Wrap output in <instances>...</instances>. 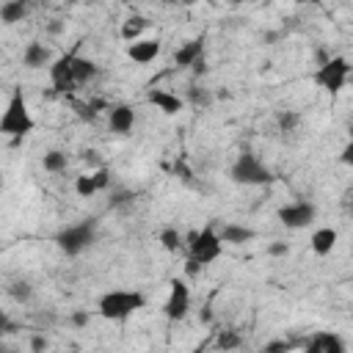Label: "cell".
Instances as JSON below:
<instances>
[{
	"instance_id": "obj_13",
	"label": "cell",
	"mask_w": 353,
	"mask_h": 353,
	"mask_svg": "<svg viewBox=\"0 0 353 353\" xmlns=\"http://www.w3.org/2000/svg\"><path fill=\"white\" fill-rule=\"evenodd\" d=\"M309 353H345V339L334 331H317L303 345Z\"/></svg>"
},
{
	"instance_id": "obj_3",
	"label": "cell",
	"mask_w": 353,
	"mask_h": 353,
	"mask_svg": "<svg viewBox=\"0 0 353 353\" xmlns=\"http://www.w3.org/2000/svg\"><path fill=\"white\" fill-rule=\"evenodd\" d=\"M94 240H97V218H83V221H77V223L63 226V229L55 234V245H58L66 256L83 254L88 245H94Z\"/></svg>"
},
{
	"instance_id": "obj_25",
	"label": "cell",
	"mask_w": 353,
	"mask_h": 353,
	"mask_svg": "<svg viewBox=\"0 0 353 353\" xmlns=\"http://www.w3.org/2000/svg\"><path fill=\"white\" fill-rule=\"evenodd\" d=\"M185 102H190L193 108H207L212 102V94L207 88H201V85H190L185 91Z\"/></svg>"
},
{
	"instance_id": "obj_41",
	"label": "cell",
	"mask_w": 353,
	"mask_h": 353,
	"mask_svg": "<svg viewBox=\"0 0 353 353\" xmlns=\"http://www.w3.org/2000/svg\"><path fill=\"white\" fill-rule=\"evenodd\" d=\"M190 3H196V0H185V3H182V6H190Z\"/></svg>"
},
{
	"instance_id": "obj_5",
	"label": "cell",
	"mask_w": 353,
	"mask_h": 353,
	"mask_svg": "<svg viewBox=\"0 0 353 353\" xmlns=\"http://www.w3.org/2000/svg\"><path fill=\"white\" fill-rule=\"evenodd\" d=\"M229 179L234 185H268L273 179L270 168L254 154V152H243L237 154V160L229 168Z\"/></svg>"
},
{
	"instance_id": "obj_17",
	"label": "cell",
	"mask_w": 353,
	"mask_h": 353,
	"mask_svg": "<svg viewBox=\"0 0 353 353\" xmlns=\"http://www.w3.org/2000/svg\"><path fill=\"white\" fill-rule=\"evenodd\" d=\"M218 234H221L223 245H243V243L254 240V229L251 226H243V223H223Z\"/></svg>"
},
{
	"instance_id": "obj_42",
	"label": "cell",
	"mask_w": 353,
	"mask_h": 353,
	"mask_svg": "<svg viewBox=\"0 0 353 353\" xmlns=\"http://www.w3.org/2000/svg\"><path fill=\"white\" fill-rule=\"evenodd\" d=\"M66 3H80V0H66Z\"/></svg>"
},
{
	"instance_id": "obj_28",
	"label": "cell",
	"mask_w": 353,
	"mask_h": 353,
	"mask_svg": "<svg viewBox=\"0 0 353 353\" xmlns=\"http://www.w3.org/2000/svg\"><path fill=\"white\" fill-rule=\"evenodd\" d=\"M215 345H218L221 350H237V347H243V339H240L234 331H221L218 339H215Z\"/></svg>"
},
{
	"instance_id": "obj_11",
	"label": "cell",
	"mask_w": 353,
	"mask_h": 353,
	"mask_svg": "<svg viewBox=\"0 0 353 353\" xmlns=\"http://www.w3.org/2000/svg\"><path fill=\"white\" fill-rule=\"evenodd\" d=\"M204 44H207L204 36L188 39V41L174 52V66H176V69H193V66L201 61V55H204Z\"/></svg>"
},
{
	"instance_id": "obj_27",
	"label": "cell",
	"mask_w": 353,
	"mask_h": 353,
	"mask_svg": "<svg viewBox=\"0 0 353 353\" xmlns=\"http://www.w3.org/2000/svg\"><path fill=\"white\" fill-rule=\"evenodd\" d=\"M8 295L17 301V303H28L33 298V287L28 281H11L8 284Z\"/></svg>"
},
{
	"instance_id": "obj_2",
	"label": "cell",
	"mask_w": 353,
	"mask_h": 353,
	"mask_svg": "<svg viewBox=\"0 0 353 353\" xmlns=\"http://www.w3.org/2000/svg\"><path fill=\"white\" fill-rule=\"evenodd\" d=\"M33 127H36V121H33V116H30L28 105H25L22 91L17 88V91L11 94V99H8L6 110H3L0 132H3V135H8V138H25V135H30V132H33Z\"/></svg>"
},
{
	"instance_id": "obj_22",
	"label": "cell",
	"mask_w": 353,
	"mask_h": 353,
	"mask_svg": "<svg viewBox=\"0 0 353 353\" xmlns=\"http://www.w3.org/2000/svg\"><path fill=\"white\" fill-rule=\"evenodd\" d=\"M146 28H149V19L141 17V14H132V17H127L124 25H121V39H124V41H138V36H141Z\"/></svg>"
},
{
	"instance_id": "obj_39",
	"label": "cell",
	"mask_w": 353,
	"mask_h": 353,
	"mask_svg": "<svg viewBox=\"0 0 353 353\" xmlns=\"http://www.w3.org/2000/svg\"><path fill=\"white\" fill-rule=\"evenodd\" d=\"M160 3H163V6H182L185 0H160Z\"/></svg>"
},
{
	"instance_id": "obj_24",
	"label": "cell",
	"mask_w": 353,
	"mask_h": 353,
	"mask_svg": "<svg viewBox=\"0 0 353 353\" xmlns=\"http://www.w3.org/2000/svg\"><path fill=\"white\" fill-rule=\"evenodd\" d=\"M74 193H77L80 199H91L94 193H99V188H97V179H94V174H80V176L74 179Z\"/></svg>"
},
{
	"instance_id": "obj_18",
	"label": "cell",
	"mask_w": 353,
	"mask_h": 353,
	"mask_svg": "<svg viewBox=\"0 0 353 353\" xmlns=\"http://www.w3.org/2000/svg\"><path fill=\"white\" fill-rule=\"evenodd\" d=\"M157 243H160L163 251H168V254H179L182 248H188V240L182 237V232H179L176 226H165V229H160Z\"/></svg>"
},
{
	"instance_id": "obj_7",
	"label": "cell",
	"mask_w": 353,
	"mask_h": 353,
	"mask_svg": "<svg viewBox=\"0 0 353 353\" xmlns=\"http://www.w3.org/2000/svg\"><path fill=\"white\" fill-rule=\"evenodd\" d=\"M168 287H171V290H168V298H165V303H163V314H165V320L179 323V320H185L188 312H190V287H188L182 279H171Z\"/></svg>"
},
{
	"instance_id": "obj_44",
	"label": "cell",
	"mask_w": 353,
	"mask_h": 353,
	"mask_svg": "<svg viewBox=\"0 0 353 353\" xmlns=\"http://www.w3.org/2000/svg\"><path fill=\"white\" fill-rule=\"evenodd\" d=\"M124 3H130V0H124Z\"/></svg>"
},
{
	"instance_id": "obj_20",
	"label": "cell",
	"mask_w": 353,
	"mask_h": 353,
	"mask_svg": "<svg viewBox=\"0 0 353 353\" xmlns=\"http://www.w3.org/2000/svg\"><path fill=\"white\" fill-rule=\"evenodd\" d=\"M28 17V3H19V0H3L0 6V19L3 25H17Z\"/></svg>"
},
{
	"instance_id": "obj_14",
	"label": "cell",
	"mask_w": 353,
	"mask_h": 353,
	"mask_svg": "<svg viewBox=\"0 0 353 353\" xmlns=\"http://www.w3.org/2000/svg\"><path fill=\"white\" fill-rule=\"evenodd\" d=\"M160 50H163L160 39H138V41L127 44V58L135 63H152L160 55Z\"/></svg>"
},
{
	"instance_id": "obj_1",
	"label": "cell",
	"mask_w": 353,
	"mask_h": 353,
	"mask_svg": "<svg viewBox=\"0 0 353 353\" xmlns=\"http://www.w3.org/2000/svg\"><path fill=\"white\" fill-rule=\"evenodd\" d=\"M146 306V298L143 292H135V290H110L99 298L97 303V312L99 317L105 320H113V323H124L130 314H135L138 309Z\"/></svg>"
},
{
	"instance_id": "obj_33",
	"label": "cell",
	"mask_w": 353,
	"mask_h": 353,
	"mask_svg": "<svg viewBox=\"0 0 353 353\" xmlns=\"http://www.w3.org/2000/svg\"><path fill=\"white\" fill-rule=\"evenodd\" d=\"M268 254H270V256H287V254H290V245L281 243V240H276V243L268 248Z\"/></svg>"
},
{
	"instance_id": "obj_43",
	"label": "cell",
	"mask_w": 353,
	"mask_h": 353,
	"mask_svg": "<svg viewBox=\"0 0 353 353\" xmlns=\"http://www.w3.org/2000/svg\"><path fill=\"white\" fill-rule=\"evenodd\" d=\"M19 3H30V0H19Z\"/></svg>"
},
{
	"instance_id": "obj_26",
	"label": "cell",
	"mask_w": 353,
	"mask_h": 353,
	"mask_svg": "<svg viewBox=\"0 0 353 353\" xmlns=\"http://www.w3.org/2000/svg\"><path fill=\"white\" fill-rule=\"evenodd\" d=\"M102 108H108L102 99H91V102H74V110H77V116H80L83 121H94V119H97V113H99Z\"/></svg>"
},
{
	"instance_id": "obj_29",
	"label": "cell",
	"mask_w": 353,
	"mask_h": 353,
	"mask_svg": "<svg viewBox=\"0 0 353 353\" xmlns=\"http://www.w3.org/2000/svg\"><path fill=\"white\" fill-rule=\"evenodd\" d=\"M94 174V179H97V188L99 190H108L110 188V168L108 165H99L97 171H91Z\"/></svg>"
},
{
	"instance_id": "obj_12",
	"label": "cell",
	"mask_w": 353,
	"mask_h": 353,
	"mask_svg": "<svg viewBox=\"0 0 353 353\" xmlns=\"http://www.w3.org/2000/svg\"><path fill=\"white\" fill-rule=\"evenodd\" d=\"M108 124H110V130L116 135H130L132 127H135V110H132V105L119 102V105L108 108Z\"/></svg>"
},
{
	"instance_id": "obj_34",
	"label": "cell",
	"mask_w": 353,
	"mask_h": 353,
	"mask_svg": "<svg viewBox=\"0 0 353 353\" xmlns=\"http://www.w3.org/2000/svg\"><path fill=\"white\" fill-rule=\"evenodd\" d=\"M88 320H91V314H88V312H83V309H77V312L72 314V323H74L77 328H83V325H88Z\"/></svg>"
},
{
	"instance_id": "obj_23",
	"label": "cell",
	"mask_w": 353,
	"mask_h": 353,
	"mask_svg": "<svg viewBox=\"0 0 353 353\" xmlns=\"http://www.w3.org/2000/svg\"><path fill=\"white\" fill-rule=\"evenodd\" d=\"M276 127L281 132H295L301 127V113L298 110H279L276 113Z\"/></svg>"
},
{
	"instance_id": "obj_30",
	"label": "cell",
	"mask_w": 353,
	"mask_h": 353,
	"mask_svg": "<svg viewBox=\"0 0 353 353\" xmlns=\"http://www.w3.org/2000/svg\"><path fill=\"white\" fill-rule=\"evenodd\" d=\"M132 199H135V193H130V190H116V193L110 196V207H124V204H132Z\"/></svg>"
},
{
	"instance_id": "obj_8",
	"label": "cell",
	"mask_w": 353,
	"mask_h": 353,
	"mask_svg": "<svg viewBox=\"0 0 353 353\" xmlns=\"http://www.w3.org/2000/svg\"><path fill=\"white\" fill-rule=\"evenodd\" d=\"M276 218H279V223L287 226V229H303V226L314 223L317 207H314L312 201H290V204L279 207Z\"/></svg>"
},
{
	"instance_id": "obj_31",
	"label": "cell",
	"mask_w": 353,
	"mask_h": 353,
	"mask_svg": "<svg viewBox=\"0 0 353 353\" xmlns=\"http://www.w3.org/2000/svg\"><path fill=\"white\" fill-rule=\"evenodd\" d=\"M339 160H342L345 165H350V168H353V130H350L347 143H345V146H342V152H339Z\"/></svg>"
},
{
	"instance_id": "obj_38",
	"label": "cell",
	"mask_w": 353,
	"mask_h": 353,
	"mask_svg": "<svg viewBox=\"0 0 353 353\" xmlns=\"http://www.w3.org/2000/svg\"><path fill=\"white\" fill-rule=\"evenodd\" d=\"M290 3H295V6H317L320 0H290Z\"/></svg>"
},
{
	"instance_id": "obj_32",
	"label": "cell",
	"mask_w": 353,
	"mask_h": 353,
	"mask_svg": "<svg viewBox=\"0 0 353 353\" xmlns=\"http://www.w3.org/2000/svg\"><path fill=\"white\" fill-rule=\"evenodd\" d=\"M83 163H85V165H97V168H99V165H102V157H99V152H97V149H85V152H83Z\"/></svg>"
},
{
	"instance_id": "obj_16",
	"label": "cell",
	"mask_w": 353,
	"mask_h": 353,
	"mask_svg": "<svg viewBox=\"0 0 353 353\" xmlns=\"http://www.w3.org/2000/svg\"><path fill=\"white\" fill-rule=\"evenodd\" d=\"M336 240H339L336 229H331V226H323V229H314V232H312V237H309V245H312V251H314L317 256H328V254L336 248Z\"/></svg>"
},
{
	"instance_id": "obj_9",
	"label": "cell",
	"mask_w": 353,
	"mask_h": 353,
	"mask_svg": "<svg viewBox=\"0 0 353 353\" xmlns=\"http://www.w3.org/2000/svg\"><path fill=\"white\" fill-rule=\"evenodd\" d=\"M72 61H74V52H66V55H58L50 66V83L58 94H72L77 91V80H74V69H72Z\"/></svg>"
},
{
	"instance_id": "obj_36",
	"label": "cell",
	"mask_w": 353,
	"mask_h": 353,
	"mask_svg": "<svg viewBox=\"0 0 353 353\" xmlns=\"http://www.w3.org/2000/svg\"><path fill=\"white\" fill-rule=\"evenodd\" d=\"M201 268H204L201 262H196V259H190V256H188V265H185V273H188V276H199V273H201Z\"/></svg>"
},
{
	"instance_id": "obj_35",
	"label": "cell",
	"mask_w": 353,
	"mask_h": 353,
	"mask_svg": "<svg viewBox=\"0 0 353 353\" xmlns=\"http://www.w3.org/2000/svg\"><path fill=\"white\" fill-rule=\"evenodd\" d=\"M292 345L290 342H268L265 345V353H281V350H290Z\"/></svg>"
},
{
	"instance_id": "obj_4",
	"label": "cell",
	"mask_w": 353,
	"mask_h": 353,
	"mask_svg": "<svg viewBox=\"0 0 353 353\" xmlns=\"http://www.w3.org/2000/svg\"><path fill=\"white\" fill-rule=\"evenodd\" d=\"M185 240H188V256L196 259V262H201L204 268L212 265L223 254V240H221V234L215 232L212 223L204 226V229H199V232H190Z\"/></svg>"
},
{
	"instance_id": "obj_10",
	"label": "cell",
	"mask_w": 353,
	"mask_h": 353,
	"mask_svg": "<svg viewBox=\"0 0 353 353\" xmlns=\"http://www.w3.org/2000/svg\"><path fill=\"white\" fill-rule=\"evenodd\" d=\"M146 99L157 108V110H163L165 116H176V113H182L185 110V97H179V94H171V91H165V88H149L146 91Z\"/></svg>"
},
{
	"instance_id": "obj_37",
	"label": "cell",
	"mask_w": 353,
	"mask_h": 353,
	"mask_svg": "<svg viewBox=\"0 0 353 353\" xmlns=\"http://www.w3.org/2000/svg\"><path fill=\"white\" fill-rule=\"evenodd\" d=\"M30 347L39 353V350H47V347H50V342H47V336H33V339H30Z\"/></svg>"
},
{
	"instance_id": "obj_15",
	"label": "cell",
	"mask_w": 353,
	"mask_h": 353,
	"mask_svg": "<svg viewBox=\"0 0 353 353\" xmlns=\"http://www.w3.org/2000/svg\"><path fill=\"white\" fill-rule=\"evenodd\" d=\"M22 66L30 69V72L44 69V66L50 69V66H52V52H50V47H44L41 41L25 44V50H22Z\"/></svg>"
},
{
	"instance_id": "obj_21",
	"label": "cell",
	"mask_w": 353,
	"mask_h": 353,
	"mask_svg": "<svg viewBox=\"0 0 353 353\" xmlns=\"http://www.w3.org/2000/svg\"><path fill=\"white\" fill-rule=\"evenodd\" d=\"M41 165H44V171H50V174H63L66 165H69V154H66L63 149H47V152L41 154Z\"/></svg>"
},
{
	"instance_id": "obj_6",
	"label": "cell",
	"mask_w": 353,
	"mask_h": 353,
	"mask_svg": "<svg viewBox=\"0 0 353 353\" xmlns=\"http://www.w3.org/2000/svg\"><path fill=\"white\" fill-rule=\"evenodd\" d=\"M347 80H350V63H347L345 55L325 58V61L320 63V69L314 72V83H317L325 94H331V97L342 94V88L347 85Z\"/></svg>"
},
{
	"instance_id": "obj_19",
	"label": "cell",
	"mask_w": 353,
	"mask_h": 353,
	"mask_svg": "<svg viewBox=\"0 0 353 353\" xmlns=\"http://www.w3.org/2000/svg\"><path fill=\"white\" fill-rule=\"evenodd\" d=\"M72 69H74V80H77V85H85V83H91V80L99 74V66H97L91 58H80L77 52H74Z\"/></svg>"
},
{
	"instance_id": "obj_40",
	"label": "cell",
	"mask_w": 353,
	"mask_h": 353,
	"mask_svg": "<svg viewBox=\"0 0 353 353\" xmlns=\"http://www.w3.org/2000/svg\"><path fill=\"white\" fill-rule=\"evenodd\" d=\"M232 6H240V3H248V0H229Z\"/></svg>"
}]
</instances>
